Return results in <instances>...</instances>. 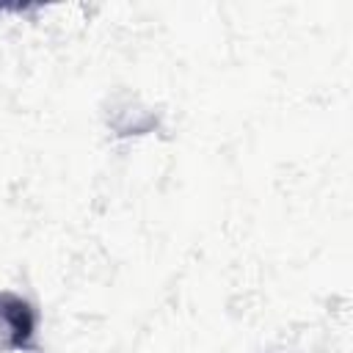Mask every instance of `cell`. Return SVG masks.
Returning a JSON list of instances; mask_svg holds the SVG:
<instances>
[{"instance_id": "obj_1", "label": "cell", "mask_w": 353, "mask_h": 353, "mask_svg": "<svg viewBox=\"0 0 353 353\" xmlns=\"http://www.w3.org/2000/svg\"><path fill=\"white\" fill-rule=\"evenodd\" d=\"M33 306L14 292H0V350H28L33 345Z\"/></svg>"}]
</instances>
